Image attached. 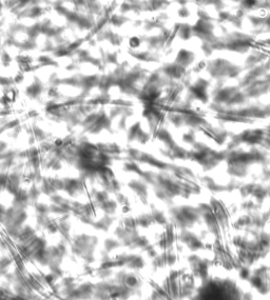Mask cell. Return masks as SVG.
Listing matches in <instances>:
<instances>
[{
    "mask_svg": "<svg viewBox=\"0 0 270 300\" xmlns=\"http://www.w3.org/2000/svg\"><path fill=\"white\" fill-rule=\"evenodd\" d=\"M117 245H118V243H117L116 241L112 240V239H109V240L106 241V249H107V251L113 250V249L116 248Z\"/></svg>",
    "mask_w": 270,
    "mask_h": 300,
    "instance_id": "1",
    "label": "cell"
},
{
    "mask_svg": "<svg viewBox=\"0 0 270 300\" xmlns=\"http://www.w3.org/2000/svg\"><path fill=\"white\" fill-rule=\"evenodd\" d=\"M138 44H139V39H137V38L134 37L130 40V45L132 47H136Z\"/></svg>",
    "mask_w": 270,
    "mask_h": 300,
    "instance_id": "2",
    "label": "cell"
}]
</instances>
